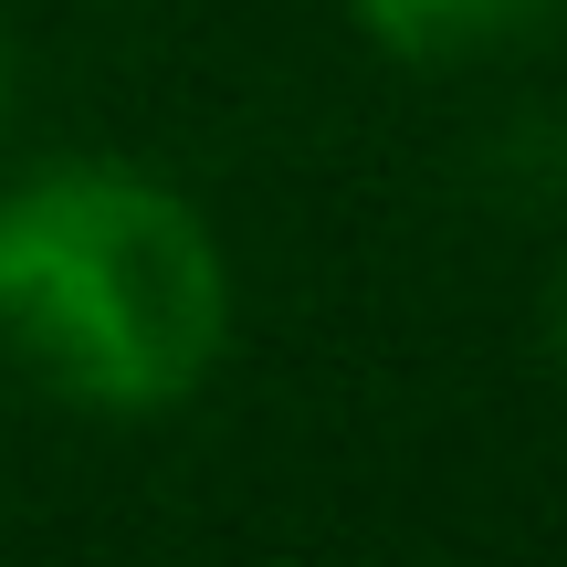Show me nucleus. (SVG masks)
<instances>
[{
  "label": "nucleus",
  "instance_id": "obj_1",
  "mask_svg": "<svg viewBox=\"0 0 567 567\" xmlns=\"http://www.w3.org/2000/svg\"><path fill=\"white\" fill-rule=\"evenodd\" d=\"M0 347L95 421L200 400L231 347V252L189 189L126 158H53L0 189Z\"/></svg>",
  "mask_w": 567,
  "mask_h": 567
},
{
  "label": "nucleus",
  "instance_id": "obj_2",
  "mask_svg": "<svg viewBox=\"0 0 567 567\" xmlns=\"http://www.w3.org/2000/svg\"><path fill=\"white\" fill-rule=\"evenodd\" d=\"M347 11L400 63H494L515 42H536L567 0H347Z\"/></svg>",
  "mask_w": 567,
  "mask_h": 567
},
{
  "label": "nucleus",
  "instance_id": "obj_3",
  "mask_svg": "<svg viewBox=\"0 0 567 567\" xmlns=\"http://www.w3.org/2000/svg\"><path fill=\"white\" fill-rule=\"evenodd\" d=\"M0 116H11V32H0Z\"/></svg>",
  "mask_w": 567,
  "mask_h": 567
},
{
  "label": "nucleus",
  "instance_id": "obj_4",
  "mask_svg": "<svg viewBox=\"0 0 567 567\" xmlns=\"http://www.w3.org/2000/svg\"><path fill=\"white\" fill-rule=\"evenodd\" d=\"M557 368H567V295H557Z\"/></svg>",
  "mask_w": 567,
  "mask_h": 567
}]
</instances>
